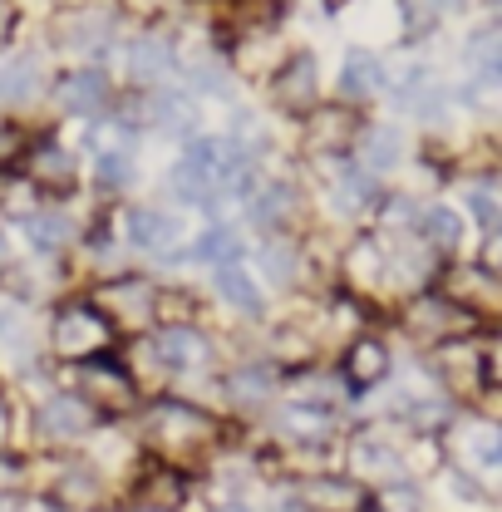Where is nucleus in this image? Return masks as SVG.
Returning <instances> with one entry per match:
<instances>
[{
	"label": "nucleus",
	"mask_w": 502,
	"mask_h": 512,
	"mask_svg": "<svg viewBox=\"0 0 502 512\" xmlns=\"http://www.w3.org/2000/svg\"><path fill=\"white\" fill-rule=\"evenodd\" d=\"M109 320L99 316L94 306H69L60 311L55 320V345H60L64 355H74V360H84V355H99L104 345H109Z\"/></svg>",
	"instance_id": "1"
},
{
	"label": "nucleus",
	"mask_w": 502,
	"mask_h": 512,
	"mask_svg": "<svg viewBox=\"0 0 502 512\" xmlns=\"http://www.w3.org/2000/svg\"><path fill=\"white\" fill-rule=\"evenodd\" d=\"M207 434H212V419L202 409H188V404L153 409V439H163V444H202Z\"/></svg>",
	"instance_id": "2"
},
{
	"label": "nucleus",
	"mask_w": 502,
	"mask_h": 512,
	"mask_svg": "<svg viewBox=\"0 0 502 512\" xmlns=\"http://www.w3.org/2000/svg\"><path fill=\"white\" fill-rule=\"evenodd\" d=\"M40 429H45L50 439H79V434L94 429V409H89L84 399H74V394H60V399H50V404L40 409Z\"/></svg>",
	"instance_id": "3"
},
{
	"label": "nucleus",
	"mask_w": 502,
	"mask_h": 512,
	"mask_svg": "<svg viewBox=\"0 0 502 512\" xmlns=\"http://www.w3.org/2000/svg\"><path fill=\"white\" fill-rule=\"evenodd\" d=\"M128 237H133V247H143V252H168V247L183 237V227H178L168 212H158V207H133V212H128Z\"/></svg>",
	"instance_id": "4"
},
{
	"label": "nucleus",
	"mask_w": 502,
	"mask_h": 512,
	"mask_svg": "<svg viewBox=\"0 0 502 512\" xmlns=\"http://www.w3.org/2000/svg\"><path fill=\"white\" fill-rule=\"evenodd\" d=\"M271 94L281 109H306L315 99V60L311 55H296L276 79H271Z\"/></svg>",
	"instance_id": "5"
},
{
	"label": "nucleus",
	"mask_w": 502,
	"mask_h": 512,
	"mask_svg": "<svg viewBox=\"0 0 502 512\" xmlns=\"http://www.w3.org/2000/svg\"><path fill=\"white\" fill-rule=\"evenodd\" d=\"M104 99H109V79L99 69H79L60 84V104L69 114H99Z\"/></svg>",
	"instance_id": "6"
},
{
	"label": "nucleus",
	"mask_w": 502,
	"mask_h": 512,
	"mask_svg": "<svg viewBox=\"0 0 502 512\" xmlns=\"http://www.w3.org/2000/svg\"><path fill=\"white\" fill-rule=\"evenodd\" d=\"M384 370H389V350H384L379 340H355V345L345 350V380L355 384V389L379 384Z\"/></svg>",
	"instance_id": "7"
},
{
	"label": "nucleus",
	"mask_w": 502,
	"mask_h": 512,
	"mask_svg": "<svg viewBox=\"0 0 502 512\" xmlns=\"http://www.w3.org/2000/svg\"><path fill=\"white\" fill-rule=\"evenodd\" d=\"M217 291L227 296V306H237L242 316H261V291L237 261H217Z\"/></svg>",
	"instance_id": "8"
},
{
	"label": "nucleus",
	"mask_w": 502,
	"mask_h": 512,
	"mask_svg": "<svg viewBox=\"0 0 502 512\" xmlns=\"http://www.w3.org/2000/svg\"><path fill=\"white\" fill-rule=\"evenodd\" d=\"M158 355L173 365V370H188V365H202L207 360V340L188 330V325H173V330H163L158 335Z\"/></svg>",
	"instance_id": "9"
},
{
	"label": "nucleus",
	"mask_w": 502,
	"mask_h": 512,
	"mask_svg": "<svg viewBox=\"0 0 502 512\" xmlns=\"http://www.w3.org/2000/svg\"><path fill=\"white\" fill-rule=\"evenodd\" d=\"M379 79H384V69L375 64V55L350 50V55H345V69H340V94H345V99H370L379 89Z\"/></svg>",
	"instance_id": "10"
},
{
	"label": "nucleus",
	"mask_w": 502,
	"mask_h": 512,
	"mask_svg": "<svg viewBox=\"0 0 502 512\" xmlns=\"http://www.w3.org/2000/svg\"><path fill=\"white\" fill-rule=\"evenodd\" d=\"M69 178H74V158H69V148L45 143V148H35V153H30V183H55V188H69Z\"/></svg>",
	"instance_id": "11"
},
{
	"label": "nucleus",
	"mask_w": 502,
	"mask_h": 512,
	"mask_svg": "<svg viewBox=\"0 0 502 512\" xmlns=\"http://www.w3.org/2000/svg\"><path fill=\"white\" fill-rule=\"evenodd\" d=\"M128 69H133V79H143V84H148V79H163V74L173 69V50H168L163 40H148V35H143V40L128 45Z\"/></svg>",
	"instance_id": "12"
},
{
	"label": "nucleus",
	"mask_w": 502,
	"mask_h": 512,
	"mask_svg": "<svg viewBox=\"0 0 502 512\" xmlns=\"http://www.w3.org/2000/svg\"><path fill=\"white\" fill-rule=\"evenodd\" d=\"M463 311L458 306H448V301H419L414 311H409V330H419V335H448V330H458L463 325Z\"/></svg>",
	"instance_id": "13"
},
{
	"label": "nucleus",
	"mask_w": 502,
	"mask_h": 512,
	"mask_svg": "<svg viewBox=\"0 0 502 512\" xmlns=\"http://www.w3.org/2000/svg\"><path fill=\"white\" fill-rule=\"evenodd\" d=\"M25 237L35 252H60L69 242V222L60 212H25Z\"/></svg>",
	"instance_id": "14"
},
{
	"label": "nucleus",
	"mask_w": 502,
	"mask_h": 512,
	"mask_svg": "<svg viewBox=\"0 0 502 512\" xmlns=\"http://www.w3.org/2000/svg\"><path fill=\"white\" fill-rule=\"evenodd\" d=\"M40 89V69L30 55L20 60H0V99H30Z\"/></svg>",
	"instance_id": "15"
},
{
	"label": "nucleus",
	"mask_w": 502,
	"mask_h": 512,
	"mask_svg": "<svg viewBox=\"0 0 502 512\" xmlns=\"http://www.w3.org/2000/svg\"><path fill=\"white\" fill-rule=\"evenodd\" d=\"M463 55L478 64V74L483 79H498V69H502V50H498V30H478L468 45H463Z\"/></svg>",
	"instance_id": "16"
},
{
	"label": "nucleus",
	"mask_w": 502,
	"mask_h": 512,
	"mask_svg": "<svg viewBox=\"0 0 502 512\" xmlns=\"http://www.w3.org/2000/svg\"><path fill=\"white\" fill-rule=\"evenodd\" d=\"M419 227H424V237H429L434 247H453V242L463 237V217H458V212H448V207H429Z\"/></svg>",
	"instance_id": "17"
},
{
	"label": "nucleus",
	"mask_w": 502,
	"mask_h": 512,
	"mask_svg": "<svg viewBox=\"0 0 502 512\" xmlns=\"http://www.w3.org/2000/svg\"><path fill=\"white\" fill-rule=\"evenodd\" d=\"M355 463H360V473H370V478H399V458H394L389 448L370 444V439L355 444Z\"/></svg>",
	"instance_id": "18"
},
{
	"label": "nucleus",
	"mask_w": 502,
	"mask_h": 512,
	"mask_svg": "<svg viewBox=\"0 0 502 512\" xmlns=\"http://www.w3.org/2000/svg\"><path fill=\"white\" fill-rule=\"evenodd\" d=\"M227 394H232V399H242V404H256V399H266V394H271V375H266L261 365H247V370H237V375L227 380Z\"/></svg>",
	"instance_id": "19"
},
{
	"label": "nucleus",
	"mask_w": 502,
	"mask_h": 512,
	"mask_svg": "<svg viewBox=\"0 0 502 512\" xmlns=\"http://www.w3.org/2000/svg\"><path fill=\"white\" fill-rule=\"evenodd\" d=\"M207 188H212V178L188 163V158H178V168H173V192L183 197V202H207Z\"/></svg>",
	"instance_id": "20"
},
{
	"label": "nucleus",
	"mask_w": 502,
	"mask_h": 512,
	"mask_svg": "<svg viewBox=\"0 0 502 512\" xmlns=\"http://www.w3.org/2000/svg\"><path fill=\"white\" fill-rule=\"evenodd\" d=\"M306 498H315L320 508H335V512H350L355 503H360V493H355L350 483H335V478H320V483H311V488H306Z\"/></svg>",
	"instance_id": "21"
},
{
	"label": "nucleus",
	"mask_w": 502,
	"mask_h": 512,
	"mask_svg": "<svg viewBox=\"0 0 502 512\" xmlns=\"http://www.w3.org/2000/svg\"><path fill=\"white\" fill-rule=\"evenodd\" d=\"M286 207H291V192L281 188V183H271V188L251 202V217H256L261 227H276V222L286 217Z\"/></svg>",
	"instance_id": "22"
},
{
	"label": "nucleus",
	"mask_w": 502,
	"mask_h": 512,
	"mask_svg": "<svg viewBox=\"0 0 502 512\" xmlns=\"http://www.w3.org/2000/svg\"><path fill=\"white\" fill-rule=\"evenodd\" d=\"M365 158H370V168H394L399 163V133L394 128H375L365 138Z\"/></svg>",
	"instance_id": "23"
},
{
	"label": "nucleus",
	"mask_w": 502,
	"mask_h": 512,
	"mask_svg": "<svg viewBox=\"0 0 502 512\" xmlns=\"http://www.w3.org/2000/svg\"><path fill=\"white\" fill-rule=\"evenodd\" d=\"M281 424H286V434H296V439H320V434L330 429V419H325L320 409H286Z\"/></svg>",
	"instance_id": "24"
},
{
	"label": "nucleus",
	"mask_w": 502,
	"mask_h": 512,
	"mask_svg": "<svg viewBox=\"0 0 502 512\" xmlns=\"http://www.w3.org/2000/svg\"><path fill=\"white\" fill-rule=\"evenodd\" d=\"M370 197H375V188H370V178H360V173H345V178L335 183V207H345V212L365 207Z\"/></svg>",
	"instance_id": "25"
},
{
	"label": "nucleus",
	"mask_w": 502,
	"mask_h": 512,
	"mask_svg": "<svg viewBox=\"0 0 502 512\" xmlns=\"http://www.w3.org/2000/svg\"><path fill=\"white\" fill-rule=\"evenodd\" d=\"M94 20H99V10H84V15H74V20H69L74 30H64V40H69L74 50H89V45H104V40H109V30H89Z\"/></svg>",
	"instance_id": "26"
},
{
	"label": "nucleus",
	"mask_w": 502,
	"mask_h": 512,
	"mask_svg": "<svg viewBox=\"0 0 502 512\" xmlns=\"http://www.w3.org/2000/svg\"><path fill=\"white\" fill-rule=\"evenodd\" d=\"M99 183H104V188H128V183H133L128 153H99Z\"/></svg>",
	"instance_id": "27"
},
{
	"label": "nucleus",
	"mask_w": 502,
	"mask_h": 512,
	"mask_svg": "<svg viewBox=\"0 0 502 512\" xmlns=\"http://www.w3.org/2000/svg\"><path fill=\"white\" fill-rule=\"evenodd\" d=\"M197 256H212V261H237V237H232L227 227H217V232H207V237L197 242Z\"/></svg>",
	"instance_id": "28"
},
{
	"label": "nucleus",
	"mask_w": 502,
	"mask_h": 512,
	"mask_svg": "<svg viewBox=\"0 0 502 512\" xmlns=\"http://www.w3.org/2000/svg\"><path fill=\"white\" fill-rule=\"evenodd\" d=\"M340 133H345V114H320V119H311V124H306V138H311V143H320V148H330Z\"/></svg>",
	"instance_id": "29"
},
{
	"label": "nucleus",
	"mask_w": 502,
	"mask_h": 512,
	"mask_svg": "<svg viewBox=\"0 0 502 512\" xmlns=\"http://www.w3.org/2000/svg\"><path fill=\"white\" fill-rule=\"evenodd\" d=\"M468 202H473L478 222L493 232V227H498V202H493V188H488V183H483V188H473V192H468Z\"/></svg>",
	"instance_id": "30"
},
{
	"label": "nucleus",
	"mask_w": 502,
	"mask_h": 512,
	"mask_svg": "<svg viewBox=\"0 0 502 512\" xmlns=\"http://www.w3.org/2000/svg\"><path fill=\"white\" fill-rule=\"evenodd\" d=\"M261 256H266V266H271V281H281V286H286V281H291V261H296V256H291V247L271 242Z\"/></svg>",
	"instance_id": "31"
},
{
	"label": "nucleus",
	"mask_w": 502,
	"mask_h": 512,
	"mask_svg": "<svg viewBox=\"0 0 502 512\" xmlns=\"http://www.w3.org/2000/svg\"><path fill=\"white\" fill-rule=\"evenodd\" d=\"M0 202H5L10 212H20V217H25V212H30V202H35V188H30V183H5Z\"/></svg>",
	"instance_id": "32"
},
{
	"label": "nucleus",
	"mask_w": 502,
	"mask_h": 512,
	"mask_svg": "<svg viewBox=\"0 0 502 512\" xmlns=\"http://www.w3.org/2000/svg\"><path fill=\"white\" fill-rule=\"evenodd\" d=\"M20 483H25V463L10 458V453H0V493H15Z\"/></svg>",
	"instance_id": "33"
},
{
	"label": "nucleus",
	"mask_w": 502,
	"mask_h": 512,
	"mask_svg": "<svg viewBox=\"0 0 502 512\" xmlns=\"http://www.w3.org/2000/svg\"><path fill=\"white\" fill-rule=\"evenodd\" d=\"M453 493H458V498H473V503L483 498V493H478V483H473V478H463V473H453Z\"/></svg>",
	"instance_id": "34"
},
{
	"label": "nucleus",
	"mask_w": 502,
	"mask_h": 512,
	"mask_svg": "<svg viewBox=\"0 0 502 512\" xmlns=\"http://www.w3.org/2000/svg\"><path fill=\"white\" fill-rule=\"evenodd\" d=\"M10 153H15V133H10V128H0V163H5Z\"/></svg>",
	"instance_id": "35"
},
{
	"label": "nucleus",
	"mask_w": 502,
	"mask_h": 512,
	"mask_svg": "<svg viewBox=\"0 0 502 512\" xmlns=\"http://www.w3.org/2000/svg\"><path fill=\"white\" fill-rule=\"evenodd\" d=\"M5 25H10V5L0 0V30H5Z\"/></svg>",
	"instance_id": "36"
},
{
	"label": "nucleus",
	"mask_w": 502,
	"mask_h": 512,
	"mask_svg": "<svg viewBox=\"0 0 502 512\" xmlns=\"http://www.w3.org/2000/svg\"><path fill=\"white\" fill-rule=\"evenodd\" d=\"M217 512H247V508L242 503H227V508H217Z\"/></svg>",
	"instance_id": "37"
},
{
	"label": "nucleus",
	"mask_w": 502,
	"mask_h": 512,
	"mask_svg": "<svg viewBox=\"0 0 502 512\" xmlns=\"http://www.w3.org/2000/svg\"><path fill=\"white\" fill-rule=\"evenodd\" d=\"M439 5H448V10H453V5H463V0H439Z\"/></svg>",
	"instance_id": "38"
},
{
	"label": "nucleus",
	"mask_w": 502,
	"mask_h": 512,
	"mask_svg": "<svg viewBox=\"0 0 502 512\" xmlns=\"http://www.w3.org/2000/svg\"><path fill=\"white\" fill-rule=\"evenodd\" d=\"M0 256H5V237H0Z\"/></svg>",
	"instance_id": "39"
},
{
	"label": "nucleus",
	"mask_w": 502,
	"mask_h": 512,
	"mask_svg": "<svg viewBox=\"0 0 502 512\" xmlns=\"http://www.w3.org/2000/svg\"><path fill=\"white\" fill-rule=\"evenodd\" d=\"M138 512H158V508H138Z\"/></svg>",
	"instance_id": "40"
},
{
	"label": "nucleus",
	"mask_w": 502,
	"mask_h": 512,
	"mask_svg": "<svg viewBox=\"0 0 502 512\" xmlns=\"http://www.w3.org/2000/svg\"><path fill=\"white\" fill-rule=\"evenodd\" d=\"M0 429H5V424H0Z\"/></svg>",
	"instance_id": "41"
}]
</instances>
